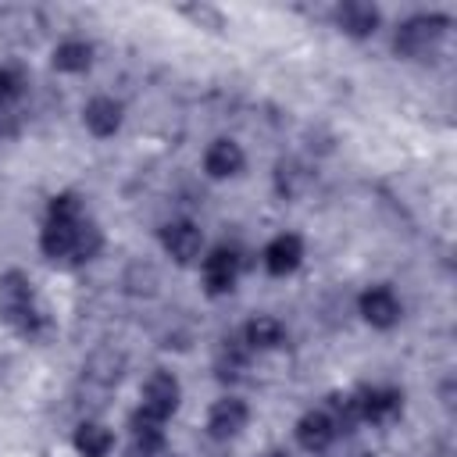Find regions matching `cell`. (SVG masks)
Returning a JSON list of instances; mask_svg holds the SVG:
<instances>
[{
    "instance_id": "18",
    "label": "cell",
    "mask_w": 457,
    "mask_h": 457,
    "mask_svg": "<svg viewBox=\"0 0 457 457\" xmlns=\"http://www.w3.org/2000/svg\"><path fill=\"white\" fill-rule=\"evenodd\" d=\"M50 61H54L57 71L79 75V71H86L93 64V43H86V39H61L54 46V57Z\"/></svg>"
},
{
    "instance_id": "10",
    "label": "cell",
    "mask_w": 457,
    "mask_h": 457,
    "mask_svg": "<svg viewBox=\"0 0 457 457\" xmlns=\"http://www.w3.org/2000/svg\"><path fill=\"white\" fill-rule=\"evenodd\" d=\"M261 261H264L268 275H293L303 261V239L296 232H282L261 250Z\"/></svg>"
},
{
    "instance_id": "24",
    "label": "cell",
    "mask_w": 457,
    "mask_h": 457,
    "mask_svg": "<svg viewBox=\"0 0 457 457\" xmlns=\"http://www.w3.org/2000/svg\"><path fill=\"white\" fill-rule=\"evenodd\" d=\"M264 457H289V453H282V450H268Z\"/></svg>"
},
{
    "instance_id": "22",
    "label": "cell",
    "mask_w": 457,
    "mask_h": 457,
    "mask_svg": "<svg viewBox=\"0 0 457 457\" xmlns=\"http://www.w3.org/2000/svg\"><path fill=\"white\" fill-rule=\"evenodd\" d=\"M193 25H200V29H221L225 25V18H221V11L218 7H207V4H200V7H179Z\"/></svg>"
},
{
    "instance_id": "3",
    "label": "cell",
    "mask_w": 457,
    "mask_h": 457,
    "mask_svg": "<svg viewBox=\"0 0 457 457\" xmlns=\"http://www.w3.org/2000/svg\"><path fill=\"white\" fill-rule=\"evenodd\" d=\"M446 29H450V18H446V14H436V11H432V14H411V18H403V21L396 25V32H393V50H396V57L421 61V57L436 54V46L443 43Z\"/></svg>"
},
{
    "instance_id": "5",
    "label": "cell",
    "mask_w": 457,
    "mask_h": 457,
    "mask_svg": "<svg viewBox=\"0 0 457 457\" xmlns=\"http://www.w3.org/2000/svg\"><path fill=\"white\" fill-rule=\"evenodd\" d=\"M179 400H182V382H179L171 371L157 368V371L146 375V382H143V389H139V407H143V411H150V414H157V418L168 421V418L175 414Z\"/></svg>"
},
{
    "instance_id": "21",
    "label": "cell",
    "mask_w": 457,
    "mask_h": 457,
    "mask_svg": "<svg viewBox=\"0 0 457 457\" xmlns=\"http://www.w3.org/2000/svg\"><path fill=\"white\" fill-rule=\"evenodd\" d=\"M25 71L18 64H0V107L4 104H14L21 93H25Z\"/></svg>"
},
{
    "instance_id": "8",
    "label": "cell",
    "mask_w": 457,
    "mask_h": 457,
    "mask_svg": "<svg viewBox=\"0 0 457 457\" xmlns=\"http://www.w3.org/2000/svg\"><path fill=\"white\" fill-rule=\"evenodd\" d=\"M250 421V407L239 396H218L207 411V432L214 439H236Z\"/></svg>"
},
{
    "instance_id": "1",
    "label": "cell",
    "mask_w": 457,
    "mask_h": 457,
    "mask_svg": "<svg viewBox=\"0 0 457 457\" xmlns=\"http://www.w3.org/2000/svg\"><path fill=\"white\" fill-rule=\"evenodd\" d=\"M104 236L89 218L79 221H46L39 232V250L57 264H86L100 253Z\"/></svg>"
},
{
    "instance_id": "7",
    "label": "cell",
    "mask_w": 457,
    "mask_h": 457,
    "mask_svg": "<svg viewBox=\"0 0 457 457\" xmlns=\"http://www.w3.org/2000/svg\"><path fill=\"white\" fill-rule=\"evenodd\" d=\"M357 311L371 328H393L403 318V303L389 286H368L357 296Z\"/></svg>"
},
{
    "instance_id": "16",
    "label": "cell",
    "mask_w": 457,
    "mask_h": 457,
    "mask_svg": "<svg viewBox=\"0 0 457 457\" xmlns=\"http://www.w3.org/2000/svg\"><path fill=\"white\" fill-rule=\"evenodd\" d=\"M250 346L243 343V336H225L221 346H218V357H214V371L218 378H243L246 364H250Z\"/></svg>"
},
{
    "instance_id": "19",
    "label": "cell",
    "mask_w": 457,
    "mask_h": 457,
    "mask_svg": "<svg viewBox=\"0 0 457 457\" xmlns=\"http://www.w3.org/2000/svg\"><path fill=\"white\" fill-rule=\"evenodd\" d=\"M311 186V171L303 168V164H296V161H278V168H275V189L282 193V196H300L303 189Z\"/></svg>"
},
{
    "instance_id": "12",
    "label": "cell",
    "mask_w": 457,
    "mask_h": 457,
    "mask_svg": "<svg viewBox=\"0 0 457 457\" xmlns=\"http://www.w3.org/2000/svg\"><path fill=\"white\" fill-rule=\"evenodd\" d=\"M125 121V107L114 96H93L82 107V125L96 136V139H111Z\"/></svg>"
},
{
    "instance_id": "20",
    "label": "cell",
    "mask_w": 457,
    "mask_h": 457,
    "mask_svg": "<svg viewBox=\"0 0 457 457\" xmlns=\"http://www.w3.org/2000/svg\"><path fill=\"white\" fill-rule=\"evenodd\" d=\"M79 218H86V207H82V200H79L75 193H57V196H50V204H46V221H79Z\"/></svg>"
},
{
    "instance_id": "25",
    "label": "cell",
    "mask_w": 457,
    "mask_h": 457,
    "mask_svg": "<svg viewBox=\"0 0 457 457\" xmlns=\"http://www.w3.org/2000/svg\"><path fill=\"white\" fill-rule=\"evenodd\" d=\"M0 129H4V107H0Z\"/></svg>"
},
{
    "instance_id": "23",
    "label": "cell",
    "mask_w": 457,
    "mask_h": 457,
    "mask_svg": "<svg viewBox=\"0 0 457 457\" xmlns=\"http://www.w3.org/2000/svg\"><path fill=\"white\" fill-rule=\"evenodd\" d=\"M129 457H175V450L168 446V439L164 443H132Z\"/></svg>"
},
{
    "instance_id": "13",
    "label": "cell",
    "mask_w": 457,
    "mask_h": 457,
    "mask_svg": "<svg viewBox=\"0 0 457 457\" xmlns=\"http://www.w3.org/2000/svg\"><path fill=\"white\" fill-rule=\"evenodd\" d=\"M246 168V154L236 139H214L204 150V171L211 179H236Z\"/></svg>"
},
{
    "instance_id": "4",
    "label": "cell",
    "mask_w": 457,
    "mask_h": 457,
    "mask_svg": "<svg viewBox=\"0 0 457 457\" xmlns=\"http://www.w3.org/2000/svg\"><path fill=\"white\" fill-rule=\"evenodd\" d=\"M239 271H243V257L239 250L232 246H214L204 264H200V275H204V289L207 296H228L239 282Z\"/></svg>"
},
{
    "instance_id": "15",
    "label": "cell",
    "mask_w": 457,
    "mask_h": 457,
    "mask_svg": "<svg viewBox=\"0 0 457 457\" xmlns=\"http://www.w3.org/2000/svg\"><path fill=\"white\" fill-rule=\"evenodd\" d=\"M243 343H246L253 353L275 350V346L286 343V325H282L275 314H257V318H250V321L243 325Z\"/></svg>"
},
{
    "instance_id": "2",
    "label": "cell",
    "mask_w": 457,
    "mask_h": 457,
    "mask_svg": "<svg viewBox=\"0 0 457 457\" xmlns=\"http://www.w3.org/2000/svg\"><path fill=\"white\" fill-rule=\"evenodd\" d=\"M0 314L21 336H36L43 328V311L36 303V289H32L29 275H21V271L0 275Z\"/></svg>"
},
{
    "instance_id": "11",
    "label": "cell",
    "mask_w": 457,
    "mask_h": 457,
    "mask_svg": "<svg viewBox=\"0 0 457 457\" xmlns=\"http://www.w3.org/2000/svg\"><path fill=\"white\" fill-rule=\"evenodd\" d=\"M336 25L343 36L350 39H368L375 36V29L382 25V14L375 4H361V0H350V4H339L336 7Z\"/></svg>"
},
{
    "instance_id": "17",
    "label": "cell",
    "mask_w": 457,
    "mask_h": 457,
    "mask_svg": "<svg viewBox=\"0 0 457 457\" xmlns=\"http://www.w3.org/2000/svg\"><path fill=\"white\" fill-rule=\"evenodd\" d=\"M71 443H75L79 457H107L114 450V432L107 425H100V421H82L75 428Z\"/></svg>"
},
{
    "instance_id": "6",
    "label": "cell",
    "mask_w": 457,
    "mask_h": 457,
    "mask_svg": "<svg viewBox=\"0 0 457 457\" xmlns=\"http://www.w3.org/2000/svg\"><path fill=\"white\" fill-rule=\"evenodd\" d=\"M161 246L175 264H193L204 253V232L189 218H175L161 228Z\"/></svg>"
},
{
    "instance_id": "9",
    "label": "cell",
    "mask_w": 457,
    "mask_h": 457,
    "mask_svg": "<svg viewBox=\"0 0 457 457\" xmlns=\"http://www.w3.org/2000/svg\"><path fill=\"white\" fill-rule=\"evenodd\" d=\"M357 407H361V421L386 425L403 411V393L389 389V386H371V389L357 393Z\"/></svg>"
},
{
    "instance_id": "14",
    "label": "cell",
    "mask_w": 457,
    "mask_h": 457,
    "mask_svg": "<svg viewBox=\"0 0 457 457\" xmlns=\"http://www.w3.org/2000/svg\"><path fill=\"white\" fill-rule=\"evenodd\" d=\"M293 432H296V443H300L307 453H321V450H328L332 439L339 436L336 425H332V418H328L325 411H307V414L296 421Z\"/></svg>"
}]
</instances>
